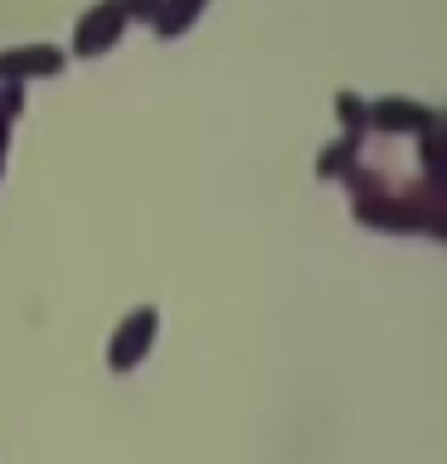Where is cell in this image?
<instances>
[{"mask_svg":"<svg viewBox=\"0 0 447 464\" xmlns=\"http://www.w3.org/2000/svg\"><path fill=\"white\" fill-rule=\"evenodd\" d=\"M120 6L136 12V17H153V12H159V0H120Z\"/></svg>","mask_w":447,"mask_h":464,"instance_id":"277c9868","label":"cell"},{"mask_svg":"<svg viewBox=\"0 0 447 464\" xmlns=\"http://www.w3.org/2000/svg\"><path fill=\"white\" fill-rule=\"evenodd\" d=\"M153 340V312H136V317H125V329H120V340H113V368H131L136 357H142V345Z\"/></svg>","mask_w":447,"mask_h":464,"instance_id":"7a4b0ae2","label":"cell"},{"mask_svg":"<svg viewBox=\"0 0 447 464\" xmlns=\"http://www.w3.org/2000/svg\"><path fill=\"white\" fill-rule=\"evenodd\" d=\"M120 23H125V6H120V0H108L102 12H91V17L80 23V52H91V57H97L102 45H108L113 34H120Z\"/></svg>","mask_w":447,"mask_h":464,"instance_id":"6da1fadb","label":"cell"},{"mask_svg":"<svg viewBox=\"0 0 447 464\" xmlns=\"http://www.w3.org/2000/svg\"><path fill=\"white\" fill-rule=\"evenodd\" d=\"M159 6H170V12L159 17V29H164V34H176V29H187V23H193L199 0H159Z\"/></svg>","mask_w":447,"mask_h":464,"instance_id":"3957f363","label":"cell"}]
</instances>
